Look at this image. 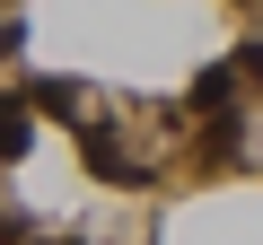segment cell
<instances>
[{
    "label": "cell",
    "mask_w": 263,
    "mask_h": 245,
    "mask_svg": "<svg viewBox=\"0 0 263 245\" xmlns=\"http://www.w3.org/2000/svg\"><path fill=\"white\" fill-rule=\"evenodd\" d=\"M70 132H79V158H88L97 184H149V167H132V158H123V132H114L105 114H70Z\"/></svg>",
    "instance_id": "cell-1"
},
{
    "label": "cell",
    "mask_w": 263,
    "mask_h": 245,
    "mask_svg": "<svg viewBox=\"0 0 263 245\" xmlns=\"http://www.w3.org/2000/svg\"><path fill=\"white\" fill-rule=\"evenodd\" d=\"M27 140H35V105L0 96V158H27Z\"/></svg>",
    "instance_id": "cell-2"
},
{
    "label": "cell",
    "mask_w": 263,
    "mask_h": 245,
    "mask_svg": "<svg viewBox=\"0 0 263 245\" xmlns=\"http://www.w3.org/2000/svg\"><path fill=\"white\" fill-rule=\"evenodd\" d=\"M228 96H237V70H228V62H211V70L193 79V105H202V114H228Z\"/></svg>",
    "instance_id": "cell-3"
},
{
    "label": "cell",
    "mask_w": 263,
    "mask_h": 245,
    "mask_svg": "<svg viewBox=\"0 0 263 245\" xmlns=\"http://www.w3.org/2000/svg\"><path fill=\"white\" fill-rule=\"evenodd\" d=\"M27 105H53V114L70 122V105H79V88H70V79H35V88H27Z\"/></svg>",
    "instance_id": "cell-4"
},
{
    "label": "cell",
    "mask_w": 263,
    "mask_h": 245,
    "mask_svg": "<svg viewBox=\"0 0 263 245\" xmlns=\"http://www.w3.org/2000/svg\"><path fill=\"white\" fill-rule=\"evenodd\" d=\"M27 53V18H9V9H0V62H18Z\"/></svg>",
    "instance_id": "cell-5"
}]
</instances>
